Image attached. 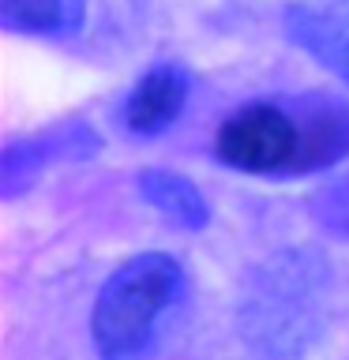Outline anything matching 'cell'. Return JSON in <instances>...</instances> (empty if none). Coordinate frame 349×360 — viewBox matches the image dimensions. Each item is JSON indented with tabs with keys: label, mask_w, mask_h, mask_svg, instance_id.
<instances>
[{
	"label": "cell",
	"mask_w": 349,
	"mask_h": 360,
	"mask_svg": "<svg viewBox=\"0 0 349 360\" xmlns=\"http://www.w3.org/2000/svg\"><path fill=\"white\" fill-rule=\"evenodd\" d=\"M323 263L308 252H281L255 274L244 300V338L263 360H289L319 330Z\"/></svg>",
	"instance_id": "1"
},
{
	"label": "cell",
	"mask_w": 349,
	"mask_h": 360,
	"mask_svg": "<svg viewBox=\"0 0 349 360\" xmlns=\"http://www.w3.org/2000/svg\"><path fill=\"white\" fill-rule=\"evenodd\" d=\"M180 289V266L173 255L146 252L113 270L94 304V345L106 360H132L151 345L162 315Z\"/></svg>",
	"instance_id": "2"
},
{
	"label": "cell",
	"mask_w": 349,
	"mask_h": 360,
	"mask_svg": "<svg viewBox=\"0 0 349 360\" xmlns=\"http://www.w3.org/2000/svg\"><path fill=\"white\" fill-rule=\"evenodd\" d=\"M300 150L304 120L270 101L244 105L218 131V158L241 173H300Z\"/></svg>",
	"instance_id": "3"
},
{
	"label": "cell",
	"mask_w": 349,
	"mask_h": 360,
	"mask_svg": "<svg viewBox=\"0 0 349 360\" xmlns=\"http://www.w3.org/2000/svg\"><path fill=\"white\" fill-rule=\"evenodd\" d=\"M289 38L349 83V0H300L286 11Z\"/></svg>",
	"instance_id": "4"
},
{
	"label": "cell",
	"mask_w": 349,
	"mask_h": 360,
	"mask_svg": "<svg viewBox=\"0 0 349 360\" xmlns=\"http://www.w3.org/2000/svg\"><path fill=\"white\" fill-rule=\"evenodd\" d=\"M188 101V79L173 64L151 68L124 101V124L135 135H158L180 117Z\"/></svg>",
	"instance_id": "5"
},
{
	"label": "cell",
	"mask_w": 349,
	"mask_h": 360,
	"mask_svg": "<svg viewBox=\"0 0 349 360\" xmlns=\"http://www.w3.org/2000/svg\"><path fill=\"white\" fill-rule=\"evenodd\" d=\"M139 191L143 199L158 207L173 225H184V229H203L210 221V210L203 202L199 188L191 180L169 173V169H143L139 173Z\"/></svg>",
	"instance_id": "6"
},
{
	"label": "cell",
	"mask_w": 349,
	"mask_h": 360,
	"mask_svg": "<svg viewBox=\"0 0 349 360\" xmlns=\"http://www.w3.org/2000/svg\"><path fill=\"white\" fill-rule=\"evenodd\" d=\"M98 150V139L90 135L87 128H64L56 135H45V139H30L23 146H8L4 154V191L11 195L23 180L34 176V169H38L45 158H56V154H75V158H94Z\"/></svg>",
	"instance_id": "7"
},
{
	"label": "cell",
	"mask_w": 349,
	"mask_h": 360,
	"mask_svg": "<svg viewBox=\"0 0 349 360\" xmlns=\"http://www.w3.org/2000/svg\"><path fill=\"white\" fill-rule=\"evenodd\" d=\"M4 30L75 34L83 27V0H0Z\"/></svg>",
	"instance_id": "8"
},
{
	"label": "cell",
	"mask_w": 349,
	"mask_h": 360,
	"mask_svg": "<svg viewBox=\"0 0 349 360\" xmlns=\"http://www.w3.org/2000/svg\"><path fill=\"white\" fill-rule=\"evenodd\" d=\"M312 210H315V221H319L326 233L349 240V176L331 180V184L315 195Z\"/></svg>",
	"instance_id": "9"
}]
</instances>
